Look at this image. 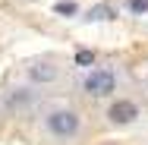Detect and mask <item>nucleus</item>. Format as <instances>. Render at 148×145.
<instances>
[{
	"instance_id": "39448f33",
	"label": "nucleus",
	"mask_w": 148,
	"mask_h": 145,
	"mask_svg": "<svg viewBox=\"0 0 148 145\" xmlns=\"http://www.w3.org/2000/svg\"><path fill=\"white\" fill-rule=\"evenodd\" d=\"M114 16H117V10H114V6H107V3L91 6V10H88V19H95V22H101V19H114Z\"/></svg>"
},
{
	"instance_id": "7ed1b4c3",
	"label": "nucleus",
	"mask_w": 148,
	"mask_h": 145,
	"mask_svg": "<svg viewBox=\"0 0 148 145\" xmlns=\"http://www.w3.org/2000/svg\"><path fill=\"white\" fill-rule=\"evenodd\" d=\"M139 104L136 101H129V98H117L110 107H107V120L114 123V126H129V123H136L139 120Z\"/></svg>"
},
{
	"instance_id": "f257e3e1",
	"label": "nucleus",
	"mask_w": 148,
	"mask_h": 145,
	"mask_svg": "<svg viewBox=\"0 0 148 145\" xmlns=\"http://www.w3.org/2000/svg\"><path fill=\"white\" fill-rule=\"evenodd\" d=\"M44 129L54 139H76L79 129H82V117L73 107H51L44 114Z\"/></svg>"
},
{
	"instance_id": "0eeeda50",
	"label": "nucleus",
	"mask_w": 148,
	"mask_h": 145,
	"mask_svg": "<svg viewBox=\"0 0 148 145\" xmlns=\"http://www.w3.org/2000/svg\"><path fill=\"white\" fill-rule=\"evenodd\" d=\"M54 10H57V13H63V16H73V13H76V3H73V0H63V3H57Z\"/></svg>"
},
{
	"instance_id": "f03ea898",
	"label": "nucleus",
	"mask_w": 148,
	"mask_h": 145,
	"mask_svg": "<svg viewBox=\"0 0 148 145\" xmlns=\"http://www.w3.org/2000/svg\"><path fill=\"white\" fill-rule=\"evenodd\" d=\"M82 88L91 98H107V95L117 91V73L110 66H95V69H88V76L82 79Z\"/></svg>"
},
{
	"instance_id": "423d86ee",
	"label": "nucleus",
	"mask_w": 148,
	"mask_h": 145,
	"mask_svg": "<svg viewBox=\"0 0 148 145\" xmlns=\"http://www.w3.org/2000/svg\"><path fill=\"white\" fill-rule=\"evenodd\" d=\"M76 63H79V66H91V63H95V54H91V51H79V54H76Z\"/></svg>"
},
{
	"instance_id": "6e6552de",
	"label": "nucleus",
	"mask_w": 148,
	"mask_h": 145,
	"mask_svg": "<svg viewBox=\"0 0 148 145\" xmlns=\"http://www.w3.org/2000/svg\"><path fill=\"white\" fill-rule=\"evenodd\" d=\"M129 10L132 13H148V0H129Z\"/></svg>"
},
{
	"instance_id": "20e7f679",
	"label": "nucleus",
	"mask_w": 148,
	"mask_h": 145,
	"mask_svg": "<svg viewBox=\"0 0 148 145\" xmlns=\"http://www.w3.org/2000/svg\"><path fill=\"white\" fill-rule=\"evenodd\" d=\"M57 76H60V69L54 66V63H35V66H29V79H32V82L47 85V82H54Z\"/></svg>"
}]
</instances>
